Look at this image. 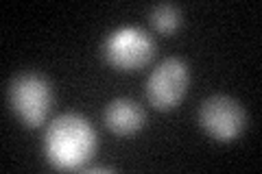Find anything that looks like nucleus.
Listing matches in <instances>:
<instances>
[{
  "mask_svg": "<svg viewBox=\"0 0 262 174\" xmlns=\"http://www.w3.org/2000/svg\"><path fill=\"white\" fill-rule=\"evenodd\" d=\"M98 148V135L85 115L66 111L48 124L44 157L57 170H81Z\"/></svg>",
  "mask_w": 262,
  "mask_h": 174,
  "instance_id": "1",
  "label": "nucleus"
},
{
  "mask_svg": "<svg viewBox=\"0 0 262 174\" xmlns=\"http://www.w3.org/2000/svg\"><path fill=\"white\" fill-rule=\"evenodd\" d=\"M7 96H9V107L13 109V113L29 129L42 127L53 105L51 83L44 74L33 70L20 72L11 81Z\"/></svg>",
  "mask_w": 262,
  "mask_h": 174,
  "instance_id": "2",
  "label": "nucleus"
},
{
  "mask_svg": "<svg viewBox=\"0 0 262 174\" xmlns=\"http://www.w3.org/2000/svg\"><path fill=\"white\" fill-rule=\"evenodd\" d=\"M155 55L153 37L140 27H120L103 41V57L112 68L134 72L146 65Z\"/></svg>",
  "mask_w": 262,
  "mask_h": 174,
  "instance_id": "3",
  "label": "nucleus"
},
{
  "mask_svg": "<svg viewBox=\"0 0 262 174\" xmlns=\"http://www.w3.org/2000/svg\"><path fill=\"white\" fill-rule=\"evenodd\" d=\"M188 83H190L188 63L179 57H166L155 65L146 79V101L153 109L168 111L186 96Z\"/></svg>",
  "mask_w": 262,
  "mask_h": 174,
  "instance_id": "4",
  "label": "nucleus"
},
{
  "mask_svg": "<svg viewBox=\"0 0 262 174\" xmlns=\"http://www.w3.org/2000/svg\"><path fill=\"white\" fill-rule=\"evenodd\" d=\"M245 122H247V113L232 96L214 94L201 103L199 124L216 142H234L243 133Z\"/></svg>",
  "mask_w": 262,
  "mask_h": 174,
  "instance_id": "5",
  "label": "nucleus"
},
{
  "mask_svg": "<svg viewBox=\"0 0 262 174\" xmlns=\"http://www.w3.org/2000/svg\"><path fill=\"white\" fill-rule=\"evenodd\" d=\"M103 122L114 135H134L142 129L144 111L131 98H114L103 111Z\"/></svg>",
  "mask_w": 262,
  "mask_h": 174,
  "instance_id": "6",
  "label": "nucleus"
},
{
  "mask_svg": "<svg viewBox=\"0 0 262 174\" xmlns=\"http://www.w3.org/2000/svg\"><path fill=\"white\" fill-rule=\"evenodd\" d=\"M149 18H151V24L155 31L168 35V33H175L179 29V24H182V11H179V7L173 3H160L151 9Z\"/></svg>",
  "mask_w": 262,
  "mask_h": 174,
  "instance_id": "7",
  "label": "nucleus"
}]
</instances>
